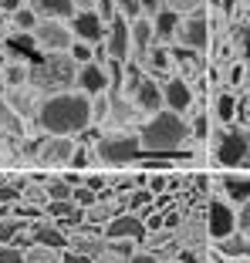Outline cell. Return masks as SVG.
I'll return each mask as SVG.
<instances>
[{"mask_svg":"<svg viewBox=\"0 0 250 263\" xmlns=\"http://www.w3.org/2000/svg\"><path fill=\"white\" fill-rule=\"evenodd\" d=\"M38 125L47 135H58V139L85 132L92 125V101H88V95H78V91L51 95L38 108Z\"/></svg>","mask_w":250,"mask_h":263,"instance_id":"cell-1","label":"cell"},{"mask_svg":"<svg viewBox=\"0 0 250 263\" xmlns=\"http://www.w3.org/2000/svg\"><path fill=\"white\" fill-rule=\"evenodd\" d=\"M189 135V125L183 122L176 111H156L142 125V132L135 135L139 139V148L142 155H163V159H180L176 148L186 142Z\"/></svg>","mask_w":250,"mask_h":263,"instance_id":"cell-2","label":"cell"},{"mask_svg":"<svg viewBox=\"0 0 250 263\" xmlns=\"http://www.w3.org/2000/svg\"><path fill=\"white\" fill-rule=\"evenodd\" d=\"M27 78L44 95H64V88H71L75 78H78V64L71 61L68 54H47L41 64H34L27 71Z\"/></svg>","mask_w":250,"mask_h":263,"instance_id":"cell-3","label":"cell"},{"mask_svg":"<svg viewBox=\"0 0 250 263\" xmlns=\"http://www.w3.org/2000/svg\"><path fill=\"white\" fill-rule=\"evenodd\" d=\"M95 155H98L105 165H129L142 155V148H139V139H135V135H105V139H98V145H95Z\"/></svg>","mask_w":250,"mask_h":263,"instance_id":"cell-4","label":"cell"},{"mask_svg":"<svg viewBox=\"0 0 250 263\" xmlns=\"http://www.w3.org/2000/svg\"><path fill=\"white\" fill-rule=\"evenodd\" d=\"M217 159L220 165L227 169H240V165L250 162V135L240 128H230L220 135V145H217Z\"/></svg>","mask_w":250,"mask_h":263,"instance_id":"cell-5","label":"cell"},{"mask_svg":"<svg viewBox=\"0 0 250 263\" xmlns=\"http://www.w3.org/2000/svg\"><path fill=\"white\" fill-rule=\"evenodd\" d=\"M75 155V145L68 139H58V135H47L38 148H34V159H38L41 169H61V165L71 162Z\"/></svg>","mask_w":250,"mask_h":263,"instance_id":"cell-6","label":"cell"},{"mask_svg":"<svg viewBox=\"0 0 250 263\" xmlns=\"http://www.w3.org/2000/svg\"><path fill=\"white\" fill-rule=\"evenodd\" d=\"M34 44L51 51V54H61L75 41H71V31L61 21H38V27H34Z\"/></svg>","mask_w":250,"mask_h":263,"instance_id":"cell-7","label":"cell"},{"mask_svg":"<svg viewBox=\"0 0 250 263\" xmlns=\"http://www.w3.org/2000/svg\"><path fill=\"white\" fill-rule=\"evenodd\" d=\"M206 230H210L213 240H223V236H230V233H237V216L234 209L227 206V202H210V209H206Z\"/></svg>","mask_w":250,"mask_h":263,"instance_id":"cell-8","label":"cell"},{"mask_svg":"<svg viewBox=\"0 0 250 263\" xmlns=\"http://www.w3.org/2000/svg\"><path fill=\"white\" fill-rule=\"evenodd\" d=\"M142 236H146V223L135 213H122L105 223V240H142Z\"/></svg>","mask_w":250,"mask_h":263,"instance_id":"cell-9","label":"cell"},{"mask_svg":"<svg viewBox=\"0 0 250 263\" xmlns=\"http://www.w3.org/2000/svg\"><path fill=\"white\" fill-rule=\"evenodd\" d=\"M31 236H34V247H47V250H58V253L68 250V236H64V230H58L55 219H41V223H34Z\"/></svg>","mask_w":250,"mask_h":263,"instance_id":"cell-10","label":"cell"},{"mask_svg":"<svg viewBox=\"0 0 250 263\" xmlns=\"http://www.w3.org/2000/svg\"><path fill=\"white\" fill-rule=\"evenodd\" d=\"M71 34L78 41H85L88 47L98 44L102 41V17L95 14V10H88V14H75L71 17Z\"/></svg>","mask_w":250,"mask_h":263,"instance_id":"cell-11","label":"cell"},{"mask_svg":"<svg viewBox=\"0 0 250 263\" xmlns=\"http://www.w3.org/2000/svg\"><path fill=\"white\" fill-rule=\"evenodd\" d=\"M109 54L115 61H125L132 54V37H129V21L125 17H112V34H109Z\"/></svg>","mask_w":250,"mask_h":263,"instance_id":"cell-12","label":"cell"},{"mask_svg":"<svg viewBox=\"0 0 250 263\" xmlns=\"http://www.w3.org/2000/svg\"><path fill=\"white\" fill-rule=\"evenodd\" d=\"M163 105H169V111H176V115L193 105V91H189V85L183 78H172L169 85L163 88Z\"/></svg>","mask_w":250,"mask_h":263,"instance_id":"cell-13","label":"cell"},{"mask_svg":"<svg viewBox=\"0 0 250 263\" xmlns=\"http://www.w3.org/2000/svg\"><path fill=\"white\" fill-rule=\"evenodd\" d=\"M81 230H85L81 236H71V240H68V250H75V253L92 256V260H95V256L105 250V240L98 236V230H95V226H88V223L81 226Z\"/></svg>","mask_w":250,"mask_h":263,"instance_id":"cell-14","label":"cell"},{"mask_svg":"<svg viewBox=\"0 0 250 263\" xmlns=\"http://www.w3.org/2000/svg\"><path fill=\"white\" fill-rule=\"evenodd\" d=\"M210 27H206V17L203 14H193L186 24L180 27V34H183V41H186V47H193V51H203L206 47V41H210Z\"/></svg>","mask_w":250,"mask_h":263,"instance_id":"cell-15","label":"cell"},{"mask_svg":"<svg viewBox=\"0 0 250 263\" xmlns=\"http://www.w3.org/2000/svg\"><path fill=\"white\" fill-rule=\"evenodd\" d=\"M31 7L44 21H68V17H75V4L71 0H31Z\"/></svg>","mask_w":250,"mask_h":263,"instance_id":"cell-16","label":"cell"},{"mask_svg":"<svg viewBox=\"0 0 250 263\" xmlns=\"http://www.w3.org/2000/svg\"><path fill=\"white\" fill-rule=\"evenodd\" d=\"M75 81H78V88L85 95H98V91H105V85H109V74H105V68H98V64H85Z\"/></svg>","mask_w":250,"mask_h":263,"instance_id":"cell-17","label":"cell"},{"mask_svg":"<svg viewBox=\"0 0 250 263\" xmlns=\"http://www.w3.org/2000/svg\"><path fill=\"white\" fill-rule=\"evenodd\" d=\"M135 101H139V108H146V111H163V91H159V85L149 81V78H142L139 85H135Z\"/></svg>","mask_w":250,"mask_h":263,"instance_id":"cell-18","label":"cell"},{"mask_svg":"<svg viewBox=\"0 0 250 263\" xmlns=\"http://www.w3.org/2000/svg\"><path fill=\"white\" fill-rule=\"evenodd\" d=\"M217 247H220V253L230 256V260H237V256H250V240L243 236L240 230L230 233V236H223V240H217Z\"/></svg>","mask_w":250,"mask_h":263,"instance_id":"cell-19","label":"cell"},{"mask_svg":"<svg viewBox=\"0 0 250 263\" xmlns=\"http://www.w3.org/2000/svg\"><path fill=\"white\" fill-rule=\"evenodd\" d=\"M176 31H180V14H172V10L163 7L156 17H152V34H156L159 41H169Z\"/></svg>","mask_w":250,"mask_h":263,"instance_id":"cell-20","label":"cell"},{"mask_svg":"<svg viewBox=\"0 0 250 263\" xmlns=\"http://www.w3.org/2000/svg\"><path fill=\"white\" fill-rule=\"evenodd\" d=\"M129 37H132V44L139 47V51H146V47L152 44V21H146V17H135V21L129 24Z\"/></svg>","mask_w":250,"mask_h":263,"instance_id":"cell-21","label":"cell"},{"mask_svg":"<svg viewBox=\"0 0 250 263\" xmlns=\"http://www.w3.org/2000/svg\"><path fill=\"white\" fill-rule=\"evenodd\" d=\"M223 189H227L230 202H247V199H250V179L227 176V179H223Z\"/></svg>","mask_w":250,"mask_h":263,"instance_id":"cell-22","label":"cell"},{"mask_svg":"<svg viewBox=\"0 0 250 263\" xmlns=\"http://www.w3.org/2000/svg\"><path fill=\"white\" fill-rule=\"evenodd\" d=\"M7 47L14 51V54L31 58V54H34V47H38V44H34V34H21V31H14V34L7 37Z\"/></svg>","mask_w":250,"mask_h":263,"instance_id":"cell-23","label":"cell"},{"mask_svg":"<svg viewBox=\"0 0 250 263\" xmlns=\"http://www.w3.org/2000/svg\"><path fill=\"white\" fill-rule=\"evenodd\" d=\"M24 263H61V253L47 247H31L24 250Z\"/></svg>","mask_w":250,"mask_h":263,"instance_id":"cell-24","label":"cell"},{"mask_svg":"<svg viewBox=\"0 0 250 263\" xmlns=\"http://www.w3.org/2000/svg\"><path fill=\"white\" fill-rule=\"evenodd\" d=\"M24 230H27V226H24L21 219H0V243H4V247H14V240Z\"/></svg>","mask_w":250,"mask_h":263,"instance_id":"cell-25","label":"cell"},{"mask_svg":"<svg viewBox=\"0 0 250 263\" xmlns=\"http://www.w3.org/2000/svg\"><path fill=\"white\" fill-rule=\"evenodd\" d=\"M64 199H71V186L64 179H51L47 182V202H64Z\"/></svg>","mask_w":250,"mask_h":263,"instance_id":"cell-26","label":"cell"},{"mask_svg":"<svg viewBox=\"0 0 250 263\" xmlns=\"http://www.w3.org/2000/svg\"><path fill=\"white\" fill-rule=\"evenodd\" d=\"M71 202L78 209H92L95 202H98V193H92V189H85V186H75L71 189Z\"/></svg>","mask_w":250,"mask_h":263,"instance_id":"cell-27","label":"cell"},{"mask_svg":"<svg viewBox=\"0 0 250 263\" xmlns=\"http://www.w3.org/2000/svg\"><path fill=\"white\" fill-rule=\"evenodd\" d=\"M14 27L21 34H34V27H38V14H34V10H17V14H14Z\"/></svg>","mask_w":250,"mask_h":263,"instance_id":"cell-28","label":"cell"},{"mask_svg":"<svg viewBox=\"0 0 250 263\" xmlns=\"http://www.w3.org/2000/svg\"><path fill=\"white\" fill-rule=\"evenodd\" d=\"M95 223H112V209H109V202H95V206L88 209V226H95Z\"/></svg>","mask_w":250,"mask_h":263,"instance_id":"cell-29","label":"cell"},{"mask_svg":"<svg viewBox=\"0 0 250 263\" xmlns=\"http://www.w3.org/2000/svg\"><path fill=\"white\" fill-rule=\"evenodd\" d=\"M234 108H237L234 95H220V101H217V115H220V122H234Z\"/></svg>","mask_w":250,"mask_h":263,"instance_id":"cell-30","label":"cell"},{"mask_svg":"<svg viewBox=\"0 0 250 263\" xmlns=\"http://www.w3.org/2000/svg\"><path fill=\"white\" fill-rule=\"evenodd\" d=\"M166 10H172V14H186V10H200L203 7V0H163Z\"/></svg>","mask_w":250,"mask_h":263,"instance_id":"cell-31","label":"cell"},{"mask_svg":"<svg viewBox=\"0 0 250 263\" xmlns=\"http://www.w3.org/2000/svg\"><path fill=\"white\" fill-rule=\"evenodd\" d=\"M71 61L75 64H92V47L85 44V41H75V44H71Z\"/></svg>","mask_w":250,"mask_h":263,"instance_id":"cell-32","label":"cell"},{"mask_svg":"<svg viewBox=\"0 0 250 263\" xmlns=\"http://www.w3.org/2000/svg\"><path fill=\"white\" fill-rule=\"evenodd\" d=\"M149 202H152V193H146V189H132L129 199H125V206H129V209H142V206H149Z\"/></svg>","mask_w":250,"mask_h":263,"instance_id":"cell-33","label":"cell"},{"mask_svg":"<svg viewBox=\"0 0 250 263\" xmlns=\"http://www.w3.org/2000/svg\"><path fill=\"white\" fill-rule=\"evenodd\" d=\"M0 263H24V250L4 247V243H0Z\"/></svg>","mask_w":250,"mask_h":263,"instance_id":"cell-34","label":"cell"},{"mask_svg":"<svg viewBox=\"0 0 250 263\" xmlns=\"http://www.w3.org/2000/svg\"><path fill=\"white\" fill-rule=\"evenodd\" d=\"M0 115H4V122H7L10 132H21V115H17V111H10L4 101H0Z\"/></svg>","mask_w":250,"mask_h":263,"instance_id":"cell-35","label":"cell"},{"mask_svg":"<svg viewBox=\"0 0 250 263\" xmlns=\"http://www.w3.org/2000/svg\"><path fill=\"white\" fill-rule=\"evenodd\" d=\"M4 78H7L10 85H24V78H27V68H24V64H10Z\"/></svg>","mask_w":250,"mask_h":263,"instance_id":"cell-36","label":"cell"},{"mask_svg":"<svg viewBox=\"0 0 250 263\" xmlns=\"http://www.w3.org/2000/svg\"><path fill=\"white\" fill-rule=\"evenodd\" d=\"M118 7H122V17H125V21H135V17L142 14V10H139V0H118Z\"/></svg>","mask_w":250,"mask_h":263,"instance_id":"cell-37","label":"cell"},{"mask_svg":"<svg viewBox=\"0 0 250 263\" xmlns=\"http://www.w3.org/2000/svg\"><path fill=\"white\" fill-rule=\"evenodd\" d=\"M237 44L243 47V54H247V61H250V27H237Z\"/></svg>","mask_w":250,"mask_h":263,"instance_id":"cell-38","label":"cell"},{"mask_svg":"<svg viewBox=\"0 0 250 263\" xmlns=\"http://www.w3.org/2000/svg\"><path fill=\"white\" fill-rule=\"evenodd\" d=\"M240 233L250 240V199L243 202V209H240Z\"/></svg>","mask_w":250,"mask_h":263,"instance_id":"cell-39","label":"cell"},{"mask_svg":"<svg viewBox=\"0 0 250 263\" xmlns=\"http://www.w3.org/2000/svg\"><path fill=\"white\" fill-rule=\"evenodd\" d=\"M139 10H142V14H152V17H156L159 10H163V0H139Z\"/></svg>","mask_w":250,"mask_h":263,"instance_id":"cell-40","label":"cell"},{"mask_svg":"<svg viewBox=\"0 0 250 263\" xmlns=\"http://www.w3.org/2000/svg\"><path fill=\"white\" fill-rule=\"evenodd\" d=\"M61 263H95V260H92V256L75 253V250H64V253H61Z\"/></svg>","mask_w":250,"mask_h":263,"instance_id":"cell-41","label":"cell"},{"mask_svg":"<svg viewBox=\"0 0 250 263\" xmlns=\"http://www.w3.org/2000/svg\"><path fill=\"white\" fill-rule=\"evenodd\" d=\"M152 68L166 71V68H169V54H166V51H152Z\"/></svg>","mask_w":250,"mask_h":263,"instance_id":"cell-42","label":"cell"},{"mask_svg":"<svg viewBox=\"0 0 250 263\" xmlns=\"http://www.w3.org/2000/svg\"><path fill=\"white\" fill-rule=\"evenodd\" d=\"M102 186H105L102 176H88V179H85V189H92V193H102Z\"/></svg>","mask_w":250,"mask_h":263,"instance_id":"cell-43","label":"cell"},{"mask_svg":"<svg viewBox=\"0 0 250 263\" xmlns=\"http://www.w3.org/2000/svg\"><path fill=\"white\" fill-rule=\"evenodd\" d=\"M129 263H159V256L156 253H132Z\"/></svg>","mask_w":250,"mask_h":263,"instance_id":"cell-44","label":"cell"},{"mask_svg":"<svg viewBox=\"0 0 250 263\" xmlns=\"http://www.w3.org/2000/svg\"><path fill=\"white\" fill-rule=\"evenodd\" d=\"M149 189H152V193H163L166 189V176H152L149 179Z\"/></svg>","mask_w":250,"mask_h":263,"instance_id":"cell-45","label":"cell"},{"mask_svg":"<svg viewBox=\"0 0 250 263\" xmlns=\"http://www.w3.org/2000/svg\"><path fill=\"white\" fill-rule=\"evenodd\" d=\"M0 10H7V14H17V10H21V0H0Z\"/></svg>","mask_w":250,"mask_h":263,"instance_id":"cell-46","label":"cell"},{"mask_svg":"<svg viewBox=\"0 0 250 263\" xmlns=\"http://www.w3.org/2000/svg\"><path fill=\"white\" fill-rule=\"evenodd\" d=\"M71 4H75V10H78V14H88V10L95 7V0H71Z\"/></svg>","mask_w":250,"mask_h":263,"instance_id":"cell-47","label":"cell"},{"mask_svg":"<svg viewBox=\"0 0 250 263\" xmlns=\"http://www.w3.org/2000/svg\"><path fill=\"white\" fill-rule=\"evenodd\" d=\"M17 199V189H0V202H14Z\"/></svg>","mask_w":250,"mask_h":263,"instance_id":"cell-48","label":"cell"},{"mask_svg":"<svg viewBox=\"0 0 250 263\" xmlns=\"http://www.w3.org/2000/svg\"><path fill=\"white\" fill-rule=\"evenodd\" d=\"M234 4H237V0H223V7H227V10H234Z\"/></svg>","mask_w":250,"mask_h":263,"instance_id":"cell-49","label":"cell"},{"mask_svg":"<svg viewBox=\"0 0 250 263\" xmlns=\"http://www.w3.org/2000/svg\"><path fill=\"white\" fill-rule=\"evenodd\" d=\"M0 95H4V78H0Z\"/></svg>","mask_w":250,"mask_h":263,"instance_id":"cell-50","label":"cell"},{"mask_svg":"<svg viewBox=\"0 0 250 263\" xmlns=\"http://www.w3.org/2000/svg\"><path fill=\"white\" fill-rule=\"evenodd\" d=\"M0 24H4V17H0Z\"/></svg>","mask_w":250,"mask_h":263,"instance_id":"cell-51","label":"cell"}]
</instances>
